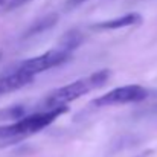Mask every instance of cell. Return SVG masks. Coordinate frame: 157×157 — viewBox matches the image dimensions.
<instances>
[{"instance_id":"1","label":"cell","mask_w":157,"mask_h":157,"mask_svg":"<svg viewBox=\"0 0 157 157\" xmlns=\"http://www.w3.org/2000/svg\"><path fill=\"white\" fill-rule=\"evenodd\" d=\"M110 78V70L102 69L98 72H93L87 76H82L79 79H75L63 87H58L52 92H49L43 99L32 102L35 111H48L55 108H66L67 105L78 98H82L84 95H89L99 87H102Z\"/></svg>"},{"instance_id":"2","label":"cell","mask_w":157,"mask_h":157,"mask_svg":"<svg viewBox=\"0 0 157 157\" xmlns=\"http://www.w3.org/2000/svg\"><path fill=\"white\" fill-rule=\"evenodd\" d=\"M66 111H67V107L48 110V111H37L25 117H20L11 124L0 125V150L17 145L23 142L25 139L40 133Z\"/></svg>"},{"instance_id":"3","label":"cell","mask_w":157,"mask_h":157,"mask_svg":"<svg viewBox=\"0 0 157 157\" xmlns=\"http://www.w3.org/2000/svg\"><path fill=\"white\" fill-rule=\"evenodd\" d=\"M72 56V49H69L64 44H58L55 49L46 51V52L40 53L37 56L28 58L25 61H20L18 64H15L14 67L23 73L26 78H29L31 81H34V78L49 69L58 67L61 64H64L66 61H69Z\"/></svg>"},{"instance_id":"4","label":"cell","mask_w":157,"mask_h":157,"mask_svg":"<svg viewBox=\"0 0 157 157\" xmlns=\"http://www.w3.org/2000/svg\"><path fill=\"white\" fill-rule=\"evenodd\" d=\"M153 90L137 86V84H130V86H122L116 87L104 95L95 98L90 107L92 108H102V107H114V105H125V104H136L142 102L148 98H151Z\"/></svg>"},{"instance_id":"5","label":"cell","mask_w":157,"mask_h":157,"mask_svg":"<svg viewBox=\"0 0 157 157\" xmlns=\"http://www.w3.org/2000/svg\"><path fill=\"white\" fill-rule=\"evenodd\" d=\"M142 23V15L137 12H130L116 18H110V20H104L99 21L96 25L92 26V29L96 31H114V29H122V28H128V26H136Z\"/></svg>"},{"instance_id":"6","label":"cell","mask_w":157,"mask_h":157,"mask_svg":"<svg viewBox=\"0 0 157 157\" xmlns=\"http://www.w3.org/2000/svg\"><path fill=\"white\" fill-rule=\"evenodd\" d=\"M86 2H89V0H67V6L69 8H75V6H79V5H82Z\"/></svg>"},{"instance_id":"7","label":"cell","mask_w":157,"mask_h":157,"mask_svg":"<svg viewBox=\"0 0 157 157\" xmlns=\"http://www.w3.org/2000/svg\"><path fill=\"white\" fill-rule=\"evenodd\" d=\"M29 2H32V0H12L11 5H9V8H17V6H21V5L29 3Z\"/></svg>"},{"instance_id":"8","label":"cell","mask_w":157,"mask_h":157,"mask_svg":"<svg viewBox=\"0 0 157 157\" xmlns=\"http://www.w3.org/2000/svg\"><path fill=\"white\" fill-rule=\"evenodd\" d=\"M151 153H153L151 150H147V151H144V153H139L137 156H133V157H150V156H151Z\"/></svg>"},{"instance_id":"9","label":"cell","mask_w":157,"mask_h":157,"mask_svg":"<svg viewBox=\"0 0 157 157\" xmlns=\"http://www.w3.org/2000/svg\"><path fill=\"white\" fill-rule=\"evenodd\" d=\"M154 113H156V114H157V107H156V110H154Z\"/></svg>"}]
</instances>
